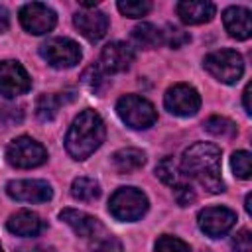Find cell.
<instances>
[{
  "mask_svg": "<svg viewBox=\"0 0 252 252\" xmlns=\"http://www.w3.org/2000/svg\"><path fill=\"white\" fill-rule=\"evenodd\" d=\"M232 248L234 252H252V234L248 228H242L232 236Z\"/></svg>",
  "mask_w": 252,
  "mask_h": 252,
  "instance_id": "obj_32",
  "label": "cell"
},
{
  "mask_svg": "<svg viewBox=\"0 0 252 252\" xmlns=\"http://www.w3.org/2000/svg\"><path fill=\"white\" fill-rule=\"evenodd\" d=\"M134 61V49L124 41H110L100 51V69L104 73H122L130 69Z\"/></svg>",
  "mask_w": 252,
  "mask_h": 252,
  "instance_id": "obj_14",
  "label": "cell"
},
{
  "mask_svg": "<svg viewBox=\"0 0 252 252\" xmlns=\"http://www.w3.org/2000/svg\"><path fill=\"white\" fill-rule=\"evenodd\" d=\"M156 175L165 183L169 185L171 189L185 183V177H183V171L179 169V165L175 163V159L171 156H165L158 165H156Z\"/></svg>",
  "mask_w": 252,
  "mask_h": 252,
  "instance_id": "obj_21",
  "label": "cell"
},
{
  "mask_svg": "<svg viewBox=\"0 0 252 252\" xmlns=\"http://www.w3.org/2000/svg\"><path fill=\"white\" fill-rule=\"evenodd\" d=\"M61 102H63V98L57 96V94H47V93L39 94L37 100H35V114H37V118L41 122L53 120L57 116V110H59Z\"/></svg>",
  "mask_w": 252,
  "mask_h": 252,
  "instance_id": "obj_24",
  "label": "cell"
},
{
  "mask_svg": "<svg viewBox=\"0 0 252 252\" xmlns=\"http://www.w3.org/2000/svg\"><path fill=\"white\" fill-rule=\"evenodd\" d=\"M116 112H118L120 120L134 130H146V128L154 126L158 120V112H156L154 104L138 94L120 96L116 102Z\"/></svg>",
  "mask_w": 252,
  "mask_h": 252,
  "instance_id": "obj_4",
  "label": "cell"
},
{
  "mask_svg": "<svg viewBox=\"0 0 252 252\" xmlns=\"http://www.w3.org/2000/svg\"><path fill=\"white\" fill-rule=\"evenodd\" d=\"M73 24L79 30V33L89 39L91 43L98 41L104 37L106 30H108V18L104 12L96 10V8H81L75 16H73Z\"/></svg>",
  "mask_w": 252,
  "mask_h": 252,
  "instance_id": "obj_13",
  "label": "cell"
},
{
  "mask_svg": "<svg viewBox=\"0 0 252 252\" xmlns=\"http://www.w3.org/2000/svg\"><path fill=\"white\" fill-rule=\"evenodd\" d=\"M207 252H209V250H207Z\"/></svg>",
  "mask_w": 252,
  "mask_h": 252,
  "instance_id": "obj_39",
  "label": "cell"
},
{
  "mask_svg": "<svg viewBox=\"0 0 252 252\" xmlns=\"http://www.w3.org/2000/svg\"><path fill=\"white\" fill-rule=\"evenodd\" d=\"M94 252H124V248L116 236H106L94 246Z\"/></svg>",
  "mask_w": 252,
  "mask_h": 252,
  "instance_id": "obj_33",
  "label": "cell"
},
{
  "mask_svg": "<svg viewBox=\"0 0 252 252\" xmlns=\"http://www.w3.org/2000/svg\"><path fill=\"white\" fill-rule=\"evenodd\" d=\"M161 35H163V43H167L171 49H179V47H183L185 43L191 41V35L185 30H181L177 26H171V24L165 26V32H161Z\"/></svg>",
  "mask_w": 252,
  "mask_h": 252,
  "instance_id": "obj_28",
  "label": "cell"
},
{
  "mask_svg": "<svg viewBox=\"0 0 252 252\" xmlns=\"http://www.w3.org/2000/svg\"><path fill=\"white\" fill-rule=\"evenodd\" d=\"M59 219H61L77 236H83V238L96 236V234L102 230V224L98 222V219H94V217L89 215V213L77 211V209H63V211L59 213Z\"/></svg>",
  "mask_w": 252,
  "mask_h": 252,
  "instance_id": "obj_16",
  "label": "cell"
},
{
  "mask_svg": "<svg viewBox=\"0 0 252 252\" xmlns=\"http://www.w3.org/2000/svg\"><path fill=\"white\" fill-rule=\"evenodd\" d=\"M55 22H57V16L47 4L30 2V4L22 6V10H20V24L28 33L43 35L53 30Z\"/></svg>",
  "mask_w": 252,
  "mask_h": 252,
  "instance_id": "obj_9",
  "label": "cell"
},
{
  "mask_svg": "<svg viewBox=\"0 0 252 252\" xmlns=\"http://www.w3.org/2000/svg\"><path fill=\"white\" fill-rule=\"evenodd\" d=\"M10 28V14L4 6H0V33H4Z\"/></svg>",
  "mask_w": 252,
  "mask_h": 252,
  "instance_id": "obj_35",
  "label": "cell"
},
{
  "mask_svg": "<svg viewBox=\"0 0 252 252\" xmlns=\"http://www.w3.org/2000/svg\"><path fill=\"white\" fill-rule=\"evenodd\" d=\"M173 197H175V201H177L179 207H187V205H191V203L195 201V191H193V187L185 181V183L173 187Z\"/></svg>",
  "mask_w": 252,
  "mask_h": 252,
  "instance_id": "obj_31",
  "label": "cell"
},
{
  "mask_svg": "<svg viewBox=\"0 0 252 252\" xmlns=\"http://www.w3.org/2000/svg\"><path fill=\"white\" fill-rule=\"evenodd\" d=\"M24 120V106L20 104H2L0 106V122L4 126H14Z\"/></svg>",
  "mask_w": 252,
  "mask_h": 252,
  "instance_id": "obj_30",
  "label": "cell"
},
{
  "mask_svg": "<svg viewBox=\"0 0 252 252\" xmlns=\"http://www.w3.org/2000/svg\"><path fill=\"white\" fill-rule=\"evenodd\" d=\"M0 252H4V250H2V246H0Z\"/></svg>",
  "mask_w": 252,
  "mask_h": 252,
  "instance_id": "obj_38",
  "label": "cell"
},
{
  "mask_svg": "<svg viewBox=\"0 0 252 252\" xmlns=\"http://www.w3.org/2000/svg\"><path fill=\"white\" fill-rule=\"evenodd\" d=\"M32 89V79L28 71L18 61H2L0 63V96L14 98Z\"/></svg>",
  "mask_w": 252,
  "mask_h": 252,
  "instance_id": "obj_10",
  "label": "cell"
},
{
  "mask_svg": "<svg viewBox=\"0 0 252 252\" xmlns=\"http://www.w3.org/2000/svg\"><path fill=\"white\" fill-rule=\"evenodd\" d=\"M132 41L142 49H156L163 43L161 30L150 22H142L132 30Z\"/></svg>",
  "mask_w": 252,
  "mask_h": 252,
  "instance_id": "obj_20",
  "label": "cell"
},
{
  "mask_svg": "<svg viewBox=\"0 0 252 252\" xmlns=\"http://www.w3.org/2000/svg\"><path fill=\"white\" fill-rule=\"evenodd\" d=\"M163 104L175 116H193L201 106V96L191 85L177 83L165 91Z\"/></svg>",
  "mask_w": 252,
  "mask_h": 252,
  "instance_id": "obj_8",
  "label": "cell"
},
{
  "mask_svg": "<svg viewBox=\"0 0 252 252\" xmlns=\"http://www.w3.org/2000/svg\"><path fill=\"white\" fill-rule=\"evenodd\" d=\"M8 197L22 203H45L53 197V189L43 179H14L6 185Z\"/></svg>",
  "mask_w": 252,
  "mask_h": 252,
  "instance_id": "obj_12",
  "label": "cell"
},
{
  "mask_svg": "<svg viewBox=\"0 0 252 252\" xmlns=\"http://www.w3.org/2000/svg\"><path fill=\"white\" fill-rule=\"evenodd\" d=\"M203 67L211 77L224 85H234L242 73H244V61L242 55L234 49H219L205 57Z\"/></svg>",
  "mask_w": 252,
  "mask_h": 252,
  "instance_id": "obj_5",
  "label": "cell"
},
{
  "mask_svg": "<svg viewBox=\"0 0 252 252\" xmlns=\"http://www.w3.org/2000/svg\"><path fill=\"white\" fill-rule=\"evenodd\" d=\"M39 55L55 69H71L83 57L79 43L69 37H51L43 41L39 45Z\"/></svg>",
  "mask_w": 252,
  "mask_h": 252,
  "instance_id": "obj_7",
  "label": "cell"
},
{
  "mask_svg": "<svg viewBox=\"0 0 252 252\" xmlns=\"http://www.w3.org/2000/svg\"><path fill=\"white\" fill-rule=\"evenodd\" d=\"M81 81H83V85H85L91 93H94V94H102L104 89L108 87L106 73L100 69V65H89V67L83 71Z\"/></svg>",
  "mask_w": 252,
  "mask_h": 252,
  "instance_id": "obj_23",
  "label": "cell"
},
{
  "mask_svg": "<svg viewBox=\"0 0 252 252\" xmlns=\"http://www.w3.org/2000/svg\"><path fill=\"white\" fill-rule=\"evenodd\" d=\"M250 93H252V85L248 83V85H246V89H244V93H242V100H244V110H246V114H252V106H250Z\"/></svg>",
  "mask_w": 252,
  "mask_h": 252,
  "instance_id": "obj_36",
  "label": "cell"
},
{
  "mask_svg": "<svg viewBox=\"0 0 252 252\" xmlns=\"http://www.w3.org/2000/svg\"><path fill=\"white\" fill-rule=\"evenodd\" d=\"M146 163V154L138 148H122L114 152L112 156V165L118 173H132L138 171Z\"/></svg>",
  "mask_w": 252,
  "mask_h": 252,
  "instance_id": "obj_19",
  "label": "cell"
},
{
  "mask_svg": "<svg viewBox=\"0 0 252 252\" xmlns=\"http://www.w3.org/2000/svg\"><path fill=\"white\" fill-rule=\"evenodd\" d=\"M197 222H199V228L209 238H219L234 226L236 213L226 207H207V209L199 211Z\"/></svg>",
  "mask_w": 252,
  "mask_h": 252,
  "instance_id": "obj_11",
  "label": "cell"
},
{
  "mask_svg": "<svg viewBox=\"0 0 252 252\" xmlns=\"http://www.w3.org/2000/svg\"><path fill=\"white\" fill-rule=\"evenodd\" d=\"M181 171L213 195L224 191V181L220 177V148L211 142L189 146L181 158Z\"/></svg>",
  "mask_w": 252,
  "mask_h": 252,
  "instance_id": "obj_1",
  "label": "cell"
},
{
  "mask_svg": "<svg viewBox=\"0 0 252 252\" xmlns=\"http://www.w3.org/2000/svg\"><path fill=\"white\" fill-rule=\"evenodd\" d=\"M156 252H191V246L177 236L163 234L156 242Z\"/></svg>",
  "mask_w": 252,
  "mask_h": 252,
  "instance_id": "obj_29",
  "label": "cell"
},
{
  "mask_svg": "<svg viewBox=\"0 0 252 252\" xmlns=\"http://www.w3.org/2000/svg\"><path fill=\"white\" fill-rule=\"evenodd\" d=\"M116 6L126 18H142L152 10V2L148 0H120Z\"/></svg>",
  "mask_w": 252,
  "mask_h": 252,
  "instance_id": "obj_27",
  "label": "cell"
},
{
  "mask_svg": "<svg viewBox=\"0 0 252 252\" xmlns=\"http://www.w3.org/2000/svg\"><path fill=\"white\" fill-rule=\"evenodd\" d=\"M71 195L77 201L89 203V201H94L100 197V185H98V181H94L91 177H77L71 183Z\"/></svg>",
  "mask_w": 252,
  "mask_h": 252,
  "instance_id": "obj_22",
  "label": "cell"
},
{
  "mask_svg": "<svg viewBox=\"0 0 252 252\" xmlns=\"http://www.w3.org/2000/svg\"><path fill=\"white\" fill-rule=\"evenodd\" d=\"M148 211V197L136 187H120L112 193L108 201V213L116 220L134 222L142 219Z\"/></svg>",
  "mask_w": 252,
  "mask_h": 252,
  "instance_id": "obj_3",
  "label": "cell"
},
{
  "mask_svg": "<svg viewBox=\"0 0 252 252\" xmlns=\"http://www.w3.org/2000/svg\"><path fill=\"white\" fill-rule=\"evenodd\" d=\"M203 126L211 136H217V138H232V136H236V124L230 118H224V116H211V118L205 120Z\"/></svg>",
  "mask_w": 252,
  "mask_h": 252,
  "instance_id": "obj_25",
  "label": "cell"
},
{
  "mask_svg": "<svg viewBox=\"0 0 252 252\" xmlns=\"http://www.w3.org/2000/svg\"><path fill=\"white\" fill-rule=\"evenodd\" d=\"M6 159L12 167L18 169H32L47 161V150L43 144L30 136L14 138L6 148Z\"/></svg>",
  "mask_w": 252,
  "mask_h": 252,
  "instance_id": "obj_6",
  "label": "cell"
},
{
  "mask_svg": "<svg viewBox=\"0 0 252 252\" xmlns=\"http://www.w3.org/2000/svg\"><path fill=\"white\" fill-rule=\"evenodd\" d=\"M6 228L16 236H37L43 230V220L33 211H18L10 215Z\"/></svg>",
  "mask_w": 252,
  "mask_h": 252,
  "instance_id": "obj_18",
  "label": "cell"
},
{
  "mask_svg": "<svg viewBox=\"0 0 252 252\" xmlns=\"http://www.w3.org/2000/svg\"><path fill=\"white\" fill-rule=\"evenodd\" d=\"M250 201H252V195L248 193V195H246V201H244V209H246V213H248V215L252 213V211H250Z\"/></svg>",
  "mask_w": 252,
  "mask_h": 252,
  "instance_id": "obj_37",
  "label": "cell"
},
{
  "mask_svg": "<svg viewBox=\"0 0 252 252\" xmlns=\"http://www.w3.org/2000/svg\"><path fill=\"white\" fill-rule=\"evenodd\" d=\"M16 252H55L51 246H43V244H33V246H20Z\"/></svg>",
  "mask_w": 252,
  "mask_h": 252,
  "instance_id": "obj_34",
  "label": "cell"
},
{
  "mask_svg": "<svg viewBox=\"0 0 252 252\" xmlns=\"http://www.w3.org/2000/svg\"><path fill=\"white\" fill-rule=\"evenodd\" d=\"M175 12L183 24L197 26V24L211 22L217 12V6L207 0H183V2H177Z\"/></svg>",
  "mask_w": 252,
  "mask_h": 252,
  "instance_id": "obj_15",
  "label": "cell"
},
{
  "mask_svg": "<svg viewBox=\"0 0 252 252\" xmlns=\"http://www.w3.org/2000/svg\"><path fill=\"white\" fill-rule=\"evenodd\" d=\"M222 24L230 37L248 39L252 35V18L250 10L242 6H230L222 12Z\"/></svg>",
  "mask_w": 252,
  "mask_h": 252,
  "instance_id": "obj_17",
  "label": "cell"
},
{
  "mask_svg": "<svg viewBox=\"0 0 252 252\" xmlns=\"http://www.w3.org/2000/svg\"><path fill=\"white\" fill-rule=\"evenodd\" d=\"M104 122L93 108H85L71 122L65 136V150L73 159H87L104 142Z\"/></svg>",
  "mask_w": 252,
  "mask_h": 252,
  "instance_id": "obj_2",
  "label": "cell"
},
{
  "mask_svg": "<svg viewBox=\"0 0 252 252\" xmlns=\"http://www.w3.org/2000/svg\"><path fill=\"white\" fill-rule=\"evenodd\" d=\"M230 167L234 171L236 177L240 179H250V173H252V159H250V154L246 150H238L232 154L230 158Z\"/></svg>",
  "mask_w": 252,
  "mask_h": 252,
  "instance_id": "obj_26",
  "label": "cell"
}]
</instances>
